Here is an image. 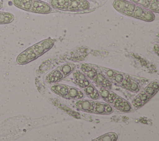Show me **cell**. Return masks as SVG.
I'll list each match as a JSON object with an SVG mask.
<instances>
[{
    "label": "cell",
    "mask_w": 159,
    "mask_h": 141,
    "mask_svg": "<svg viewBox=\"0 0 159 141\" xmlns=\"http://www.w3.org/2000/svg\"><path fill=\"white\" fill-rule=\"evenodd\" d=\"M112 6L119 13L145 22H152L155 19L154 12L130 1L114 0Z\"/></svg>",
    "instance_id": "cell-1"
},
{
    "label": "cell",
    "mask_w": 159,
    "mask_h": 141,
    "mask_svg": "<svg viewBox=\"0 0 159 141\" xmlns=\"http://www.w3.org/2000/svg\"><path fill=\"white\" fill-rule=\"evenodd\" d=\"M49 4L55 9L70 12L84 11L91 7L87 0H50Z\"/></svg>",
    "instance_id": "cell-2"
},
{
    "label": "cell",
    "mask_w": 159,
    "mask_h": 141,
    "mask_svg": "<svg viewBox=\"0 0 159 141\" xmlns=\"http://www.w3.org/2000/svg\"><path fill=\"white\" fill-rule=\"evenodd\" d=\"M12 4L21 10L37 14H48L52 11L48 3L41 0H12Z\"/></svg>",
    "instance_id": "cell-3"
},
{
    "label": "cell",
    "mask_w": 159,
    "mask_h": 141,
    "mask_svg": "<svg viewBox=\"0 0 159 141\" xmlns=\"http://www.w3.org/2000/svg\"><path fill=\"white\" fill-rule=\"evenodd\" d=\"M38 56L31 46L20 53L16 58V63L19 65H25L37 59Z\"/></svg>",
    "instance_id": "cell-4"
},
{
    "label": "cell",
    "mask_w": 159,
    "mask_h": 141,
    "mask_svg": "<svg viewBox=\"0 0 159 141\" xmlns=\"http://www.w3.org/2000/svg\"><path fill=\"white\" fill-rule=\"evenodd\" d=\"M54 45V41L50 38L42 40L37 43L32 45L38 57L45 53L46 52L52 48Z\"/></svg>",
    "instance_id": "cell-5"
},
{
    "label": "cell",
    "mask_w": 159,
    "mask_h": 141,
    "mask_svg": "<svg viewBox=\"0 0 159 141\" xmlns=\"http://www.w3.org/2000/svg\"><path fill=\"white\" fill-rule=\"evenodd\" d=\"M155 13L159 12V0H129Z\"/></svg>",
    "instance_id": "cell-6"
},
{
    "label": "cell",
    "mask_w": 159,
    "mask_h": 141,
    "mask_svg": "<svg viewBox=\"0 0 159 141\" xmlns=\"http://www.w3.org/2000/svg\"><path fill=\"white\" fill-rule=\"evenodd\" d=\"M113 104L116 108L122 112H129L132 109V106L130 104L127 100L120 96H117L113 102Z\"/></svg>",
    "instance_id": "cell-7"
},
{
    "label": "cell",
    "mask_w": 159,
    "mask_h": 141,
    "mask_svg": "<svg viewBox=\"0 0 159 141\" xmlns=\"http://www.w3.org/2000/svg\"><path fill=\"white\" fill-rule=\"evenodd\" d=\"M75 106L80 110L88 112H94L95 102L89 100H79L76 102Z\"/></svg>",
    "instance_id": "cell-8"
},
{
    "label": "cell",
    "mask_w": 159,
    "mask_h": 141,
    "mask_svg": "<svg viewBox=\"0 0 159 141\" xmlns=\"http://www.w3.org/2000/svg\"><path fill=\"white\" fill-rule=\"evenodd\" d=\"M113 112V108L109 104L100 102H95L94 112L100 114H109Z\"/></svg>",
    "instance_id": "cell-9"
},
{
    "label": "cell",
    "mask_w": 159,
    "mask_h": 141,
    "mask_svg": "<svg viewBox=\"0 0 159 141\" xmlns=\"http://www.w3.org/2000/svg\"><path fill=\"white\" fill-rule=\"evenodd\" d=\"M73 78L77 84L81 88H84L90 84L89 81L86 78L84 73L76 70L73 73Z\"/></svg>",
    "instance_id": "cell-10"
},
{
    "label": "cell",
    "mask_w": 159,
    "mask_h": 141,
    "mask_svg": "<svg viewBox=\"0 0 159 141\" xmlns=\"http://www.w3.org/2000/svg\"><path fill=\"white\" fill-rule=\"evenodd\" d=\"M64 77V75L61 73V71L58 70H55L50 73H49L45 77V81L47 83H54L60 81Z\"/></svg>",
    "instance_id": "cell-11"
},
{
    "label": "cell",
    "mask_w": 159,
    "mask_h": 141,
    "mask_svg": "<svg viewBox=\"0 0 159 141\" xmlns=\"http://www.w3.org/2000/svg\"><path fill=\"white\" fill-rule=\"evenodd\" d=\"M99 96H101V97L106 102H107L108 103H111L113 104L115 99L117 97V95L114 93L113 92L111 91L110 90L102 87L99 92Z\"/></svg>",
    "instance_id": "cell-12"
},
{
    "label": "cell",
    "mask_w": 159,
    "mask_h": 141,
    "mask_svg": "<svg viewBox=\"0 0 159 141\" xmlns=\"http://www.w3.org/2000/svg\"><path fill=\"white\" fill-rule=\"evenodd\" d=\"M121 83L123 87L133 92H138L140 89V86L139 84L129 78H127L125 80L124 78Z\"/></svg>",
    "instance_id": "cell-13"
},
{
    "label": "cell",
    "mask_w": 159,
    "mask_h": 141,
    "mask_svg": "<svg viewBox=\"0 0 159 141\" xmlns=\"http://www.w3.org/2000/svg\"><path fill=\"white\" fill-rule=\"evenodd\" d=\"M150 96L145 93H142L139 94L132 101V104L135 107H139L144 104L149 99Z\"/></svg>",
    "instance_id": "cell-14"
},
{
    "label": "cell",
    "mask_w": 159,
    "mask_h": 141,
    "mask_svg": "<svg viewBox=\"0 0 159 141\" xmlns=\"http://www.w3.org/2000/svg\"><path fill=\"white\" fill-rule=\"evenodd\" d=\"M50 89L57 94L66 96L68 94L69 87L64 84H55L51 86Z\"/></svg>",
    "instance_id": "cell-15"
},
{
    "label": "cell",
    "mask_w": 159,
    "mask_h": 141,
    "mask_svg": "<svg viewBox=\"0 0 159 141\" xmlns=\"http://www.w3.org/2000/svg\"><path fill=\"white\" fill-rule=\"evenodd\" d=\"M14 20V16L10 12L0 11V25L8 24Z\"/></svg>",
    "instance_id": "cell-16"
},
{
    "label": "cell",
    "mask_w": 159,
    "mask_h": 141,
    "mask_svg": "<svg viewBox=\"0 0 159 141\" xmlns=\"http://www.w3.org/2000/svg\"><path fill=\"white\" fill-rule=\"evenodd\" d=\"M81 69L83 71V72L85 73L89 79L94 80L97 76L98 73L94 68L84 64H82L81 65Z\"/></svg>",
    "instance_id": "cell-17"
},
{
    "label": "cell",
    "mask_w": 159,
    "mask_h": 141,
    "mask_svg": "<svg viewBox=\"0 0 159 141\" xmlns=\"http://www.w3.org/2000/svg\"><path fill=\"white\" fill-rule=\"evenodd\" d=\"M94 81L99 84L102 86V87H104L105 88H110L111 87V83L109 80H107L106 78H105L102 74L98 73L96 78L94 79Z\"/></svg>",
    "instance_id": "cell-18"
},
{
    "label": "cell",
    "mask_w": 159,
    "mask_h": 141,
    "mask_svg": "<svg viewBox=\"0 0 159 141\" xmlns=\"http://www.w3.org/2000/svg\"><path fill=\"white\" fill-rule=\"evenodd\" d=\"M85 93L91 99H98L99 98V94L98 90L93 86V85H88V86L84 88Z\"/></svg>",
    "instance_id": "cell-19"
},
{
    "label": "cell",
    "mask_w": 159,
    "mask_h": 141,
    "mask_svg": "<svg viewBox=\"0 0 159 141\" xmlns=\"http://www.w3.org/2000/svg\"><path fill=\"white\" fill-rule=\"evenodd\" d=\"M158 81H153L148 84L145 89V93L150 97L153 96L158 90Z\"/></svg>",
    "instance_id": "cell-20"
},
{
    "label": "cell",
    "mask_w": 159,
    "mask_h": 141,
    "mask_svg": "<svg viewBox=\"0 0 159 141\" xmlns=\"http://www.w3.org/2000/svg\"><path fill=\"white\" fill-rule=\"evenodd\" d=\"M117 138V135L114 132H109L105 134L96 139H93V140H102V141H114L116 140Z\"/></svg>",
    "instance_id": "cell-21"
},
{
    "label": "cell",
    "mask_w": 159,
    "mask_h": 141,
    "mask_svg": "<svg viewBox=\"0 0 159 141\" xmlns=\"http://www.w3.org/2000/svg\"><path fill=\"white\" fill-rule=\"evenodd\" d=\"M72 70L73 67L71 66V65L69 63L63 65L61 66L60 67V70L61 71L64 76H66L70 74Z\"/></svg>",
    "instance_id": "cell-22"
},
{
    "label": "cell",
    "mask_w": 159,
    "mask_h": 141,
    "mask_svg": "<svg viewBox=\"0 0 159 141\" xmlns=\"http://www.w3.org/2000/svg\"><path fill=\"white\" fill-rule=\"evenodd\" d=\"M79 93H80V91L77 90L76 88H69L67 95L68 96L69 98H78Z\"/></svg>",
    "instance_id": "cell-23"
},
{
    "label": "cell",
    "mask_w": 159,
    "mask_h": 141,
    "mask_svg": "<svg viewBox=\"0 0 159 141\" xmlns=\"http://www.w3.org/2000/svg\"><path fill=\"white\" fill-rule=\"evenodd\" d=\"M112 78L115 80L116 82H117V83H121L122 81L124 80V76L122 74L120 73H114Z\"/></svg>",
    "instance_id": "cell-24"
},
{
    "label": "cell",
    "mask_w": 159,
    "mask_h": 141,
    "mask_svg": "<svg viewBox=\"0 0 159 141\" xmlns=\"http://www.w3.org/2000/svg\"><path fill=\"white\" fill-rule=\"evenodd\" d=\"M114 73H115V72H114V71L111 70H108V71H107V76H108L109 78H112V77H113Z\"/></svg>",
    "instance_id": "cell-25"
},
{
    "label": "cell",
    "mask_w": 159,
    "mask_h": 141,
    "mask_svg": "<svg viewBox=\"0 0 159 141\" xmlns=\"http://www.w3.org/2000/svg\"><path fill=\"white\" fill-rule=\"evenodd\" d=\"M153 51L154 52L158 55V45L156 44L153 47Z\"/></svg>",
    "instance_id": "cell-26"
},
{
    "label": "cell",
    "mask_w": 159,
    "mask_h": 141,
    "mask_svg": "<svg viewBox=\"0 0 159 141\" xmlns=\"http://www.w3.org/2000/svg\"><path fill=\"white\" fill-rule=\"evenodd\" d=\"M3 7V4H2V2L0 1V9H1Z\"/></svg>",
    "instance_id": "cell-27"
}]
</instances>
